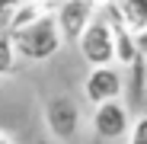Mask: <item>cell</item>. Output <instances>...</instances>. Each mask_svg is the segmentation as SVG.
Instances as JSON below:
<instances>
[{
  "label": "cell",
  "mask_w": 147,
  "mask_h": 144,
  "mask_svg": "<svg viewBox=\"0 0 147 144\" xmlns=\"http://www.w3.org/2000/svg\"><path fill=\"white\" fill-rule=\"evenodd\" d=\"M13 45H16V55L26 58V61H48V58H55L61 51V45H64V32L58 26V16L48 13L45 19L35 22V26L13 32Z\"/></svg>",
  "instance_id": "cell-1"
},
{
  "label": "cell",
  "mask_w": 147,
  "mask_h": 144,
  "mask_svg": "<svg viewBox=\"0 0 147 144\" xmlns=\"http://www.w3.org/2000/svg\"><path fill=\"white\" fill-rule=\"evenodd\" d=\"M77 48H80V55L86 58L90 67H112L115 64V32H112V19H109L106 7L96 16V22L83 32Z\"/></svg>",
  "instance_id": "cell-2"
},
{
  "label": "cell",
  "mask_w": 147,
  "mask_h": 144,
  "mask_svg": "<svg viewBox=\"0 0 147 144\" xmlns=\"http://www.w3.org/2000/svg\"><path fill=\"white\" fill-rule=\"evenodd\" d=\"M102 13V3L99 0H64V3L58 7V26L64 32V42L70 45H80L83 32L96 22V16Z\"/></svg>",
  "instance_id": "cell-3"
},
{
  "label": "cell",
  "mask_w": 147,
  "mask_h": 144,
  "mask_svg": "<svg viewBox=\"0 0 147 144\" xmlns=\"http://www.w3.org/2000/svg\"><path fill=\"white\" fill-rule=\"evenodd\" d=\"M83 93H86V99L93 106L115 103V99H121V93H125V77H121V70L115 64L112 67H90Z\"/></svg>",
  "instance_id": "cell-4"
},
{
  "label": "cell",
  "mask_w": 147,
  "mask_h": 144,
  "mask_svg": "<svg viewBox=\"0 0 147 144\" xmlns=\"http://www.w3.org/2000/svg\"><path fill=\"white\" fill-rule=\"evenodd\" d=\"M45 125L58 141H70L80 125V109L70 96H51L45 106Z\"/></svg>",
  "instance_id": "cell-5"
},
{
  "label": "cell",
  "mask_w": 147,
  "mask_h": 144,
  "mask_svg": "<svg viewBox=\"0 0 147 144\" xmlns=\"http://www.w3.org/2000/svg\"><path fill=\"white\" fill-rule=\"evenodd\" d=\"M93 131L99 138H106V141H118V138L131 135L128 131V109H125V103L115 99V103L96 106V112H93Z\"/></svg>",
  "instance_id": "cell-6"
},
{
  "label": "cell",
  "mask_w": 147,
  "mask_h": 144,
  "mask_svg": "<svg viewBox=\"0 0 147 144\" xmlns=\"http://www.w3.org/2000/svg\"><path fill=\"white\" fill-rule=\"evenodd\" d=\"M106 13H109V19H112V32H115V64H121V67H134L138 61H141V51H138V35L121 22V16H118V7L115 3H109L106 7Z\"/></svg>",
  "instance_id": "cell-7"
},
{
  "label": "cell",
  "mask_w": 147,
  "mask_h": 144,
  "mask_svg": "<svg viewBox=\"0 0 147 144\" xmlns=\"http://www.w3.org/2000/svg\"><path fill=\"white\" fill-rule=\"evenodd\" d=\"M45 16H48L45 3H38V0H19V3L13 7V13H10V19H7V32L13 35L19 29H29V26H35V22L45 19Z\"/></svg>",
  "instance_id": "cell-8"
},
{
  "label": "cell",
  "mask_w": 147,
  "mask_h": 144,
  "mask_svg": "<svg viewBox=\"0 0 147 144\" xmlns=\"http://www.w3.org/2000/svg\"><path fill=\"white\" fill-rule=\"evenodd\" d=\"M115 7H118V16L121 22L134 32H147V0H115Z\"/></svg>",
  "instance_id": "cell-9"
},
{
  "label": "cell",
  "mask_w": 147,
  "mask_h": 144,
  "mask_svg": "<svg viewBox=\"0 0 147 144\" xmlns=\"http://www.w3.org/2000/svg\"><path fill=\"white\" fill-rule=\"evenodd\" d=\"M16 45H13V35L3 32L0 35V74H7V70H13V61H16Z\"/></svg>",
  "instance_id": "cell-10"
},
{
  "label": "cell",
  "mask_w": 147,
  "mask_h": 144,
  "mask_svg": "<svg viewBox=\"0 0 147 144\" xmlns=\"http://www.w3.org/2000/svg\"><path fill=\"white\" fill-rule=\"evenodd\" d=\"M144 64H147V58H141L134 67H128V70H131V87H128V90H131V99H141V96H144V83H147V80H144V77H147Z\"/></svg>",
  "instance_id": "cell-11"
},
{
  "label": "cell",
  "mask_w": 147,
  "mask_h": 144,
  "mask_svg": "<svg viewBox=\"0 0 147 144\" xmlns=\"http://www.w3.org/2000/svg\"><path fill=\"white\" fill-rule=\"evenodd\" d=\"M128 144H147V115H141L138 122L131 125V135H128Z\"/></svg>",
  "instance_id": "cell-12"
},
{
  "label": "cell",
  "mask_w": 147,
  "mask_h": 144,
  "mask_svg": "<svg viewBox=\"0 0 147 144\" xmlns=\"http://www.w3.org/2000/svg\"><path fill=\"white\" fill-rule=\"evenodd\" d=\"M138 51H141V58H147V32L138 35Z\"/></svg>",
  "instance_id": "cell-13"
},
{
  "label": "cell",
  "mask_w": 147,
  "mask_h": 144,
  "mask_svg": "<svg viewBox=\"0 0 147 144\" xmlns=\"http://www.w3.org/2000/svg\"><path fill=\"white\" fill-rule=\"evenodd\" d=\"M0 144H13V141H10V138H7V135H0Z\"/></svg>",
  "instance_id": "cell-14"
},
{
  "label": "cell",
  "mask_w": 147,
  "mask_h": 144,
  "mask_svg": "<svg viewBox=\"0 0 147 144\" xmlns=\"http://www.w3.org/2000/svg\"><path fill=\"white\" fill-rule=\"evenodd\" d=\"M38 3H64V0H38Z\"/></svg>",
  "instance_id": "cell-15"
}]
</instances>
